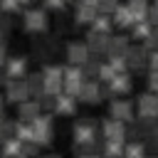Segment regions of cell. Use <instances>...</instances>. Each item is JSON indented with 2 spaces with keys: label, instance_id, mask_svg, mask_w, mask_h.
Listing matches in <instances>:
<instances>
[{
  "label": "cell",
  "instance_id": "obj_1",
  "mask_svg": "<svg viewBox=\"0 0 158 158\" xmlns=\"http://www.w3.org/2000/svg\"><path fill=\"white\" fill-rule=\"evenodd\" d=\"M32 126H35V143L49 146V143H52V118H49L47 114H40V116L32 121Z\"/></svg>",
  "mask_w": 158,
  "mask_h": 158
},
{
  "label": "cell",
  "instance_id": "obj_2",
  "mask_svg": "<svg viewBox=\"0 0 158 158\" xmlns=\"http://www.w3.org/2000/svg\"><path fill=\"white\" fill-rule=\"evenodd\" d=\"M74 141H77L79 148L94 146V141H96V126H94L91 121H79V123L74 126Z\"/></svg>",
  "mask_w": 158,
  "mask_h": 158
},
{
  "label": "cell",
  "instance_id": "obj_3",
  "mask_svg": "<svg viewBox=\"0 0 158 158\" xmlns=\"http://www.w3.org/2000/svg\"><path fill=\"white\" fill-rule=\"evenodd\" d=\"M10 101H15V104H22V101H27V99H32L30 96V86H27V79H12V81H7V94H5Z\"/></svg>",
  "mask_w": 158,
  "mask_h": 158
},
{
  "label": "cell",
  "instance_id": "obj_4",
  "mask_svg": "<svg viewBox=\"0 0 158 158\" xmlns=\"http://www.w3.org/2000/svg\"><path fill=\"white\" fill-rule=\"evenodd\" d=\"M101 133H104V138L106 141H123V133H126V128H123V121H118V118H106L104 123H101Z\"/></svg>",
  "mask_w": 158,
  "mask_h": 158
},
{
  "label": "cell",
  "instance_id": "obj_5",
  "mask_svg": "<svg viewBox=\"0 0 158 158\" xmlns=\"http://www.w3.org/2000/svg\"><path fill=\"white\" fill-rule=\"evenodd\" d=\"M138 114H141L143 118L158 116V94H156V91H153V94H143V96L138 99Z\"/></svg>",
  "mask_w": 158,
  "mask_h": 158
},
{
  "label": "cell",
  "instance_id": "obj_6",
  "mask_svg": "<svg viewBox=\"0 0 158 158\" xmlns=\"http://www.w3.org/2000/svg\"><path fill=\"white\" fill-rule=\"evenodd\" d=\"M89 44H79V42H72L69 44V49H67V59L72 62V64H86L89 62Z\"/></svg>",
  "mask_w": 158,
  "mask_h": 158
},
{
  "label": "cell",
  "instance_id": "obj_7",
  "mask_svg": "<svg viewBox=\"0 0 158 158\" xmlns=\"http://www.w3.org/2000/svg\"><path fill=\"white\" fill-rule=\"evenodd\" d=\"M111 116L126 123V121L133 118V106H131L128 101H123V99H116V101L111 104Z\"/></svg>",
  "mask_w": 158,
  "mask_h": 158
},
{
  "label": "cell",
  "instance_id": "obj_8",
  "mask_svg": "<svg viewBox=\"0 0 158 158\" xmlns=\"http://www.w3.org/2000/svg\"><path fill=\"white\" fill-rule=\"evenodd\" d=\"M44 25H47V15H44L42 10H30V12L25 15V30H30V32L42 30Z\"/></svg>",
  "mask_w": 158,
  "mask_h": 158
},
{
  "label": "cell",
  "instance_id": "obj_9",
  "mask_svg": "<svg viewBox=\"0 0 158 158\" xmlns=\"http://www.w3.org/2000/svg\"><path fill=\"white\" fill-rule=\"evenodd\" d=\"M106 91L114 94V96H116V94L121 96V94L131 91V79H128V74H116V77L109 81V89H106Z\"/></svg>",
  "mask_w": 158,
  "mask_h": 158
},
{
  "label": "cell",
  "instance_id": "obj_10",
  "mask_svg": "<svg viewBox=\"0 0 158 158\" xmlns=\"http://www.w3.org/2000/svg\"><path fill=\"white\" fill-rule=\"evenodd\" d=\"M17 111H20V118L35 121V118L40 116V99H27V101H22V104L17 106Z\"/></svg>",
  "mask_w": 158,
  "mask_h": 158
},
{
  "label": "cell",
  "instance_id": "obj_11",
  "mask_svg": "<svg viewBox=\"0 0 158 158\" xmlns=\"http://www.w3.org/2000/svg\"><path fill=\"white\" fill-rule=\"evenodd\" d=\"M74 109H77V96H72V94H59V96L54 99V111H57V114H74Z\"/></svg>",
  "mask_w": 158,
  "mask_h": 158
},
{
  "label": "cell",
  "instance_id": "obj_12",
  "mask_svg": "<svg viewBox=\"0 0 158 158\" xmlns=\"http://www.w3.org/2000/svg\"><path fill=\"white\" fill-rule=\"evenodd\" d=\"M99 96H101L99 81H84V86H81V94H79V99H81V101H86V104H96V101H99Z\"/></svg>",
  "mask_w": 158,
  "mask_h": 158
},
{
  "label": "cell",
  "instance_id": "obj_13",
  "mask_svg": "<svg viewBox=\"0 0 158 158\" xmlns=\"http://www.w3.org/2000/svg\"><path fill=\"white\" fill-rule=\"evenodd\" d=\"M22 74H25V59L15 57V59L5 62V77H7V81H12V79H20Z\"/></svg>",
  "mask_w": 158,
  "mask_h": 158
},
{
  "label": "cell",
  "instance_id": "obj_14",
  "mask_svg": "<svg viewBox=\"0 0 158 158\" xmlns=\"http://www.w3.org/2000/svg\"><path fill=\"white\" fill-rule=\"evenodd\" d=\"M86 44H89L91 52H109V40H106V35H101V32H96V30L89 35V42H86Z\"/></svg>",
  "mask_w": 158,
  "mask_h": 158
},
{
  "label": "cell",
  "instance_id": "obj_15",
  "mask_svg": "<svg viewBox=\"0 0 158 158\" xmlns=\"http://www.w3.org/2000/svg\"><path fill=\"white\" fill-rule=\"evenodd\" d=\"M91 20H96V10H94V5H79V10H77V22H91Z\"/></svg>",
  "mask_w": 158,
  "mask_h": 158
},
{
  "label": "cell",
  "instance_id": "obj_16",
  "mask_svg": "<svg viewBox=\"0 0 158 158\" xmlns=\"http://www.w3.org/2000/svg\"><path fill=\"white\" fill-rule=\"evenodd\" d=\"M27 86H30V96H37V99H40V94H44V79H42L40 74L30 77V79H27Z\"/></svg>",
  "mask_w": 158,
  "mask_h": 158
},
{
  "label": "cell",
  "instance_id": "obj_17",
  "mask_svg": "<svg viewBox=\"0 0 158 158\" xmlns=\"http://www.w3.org/2000/svg\"><path fill=\"white\" fill-rule=\"evenodd\" d=\"M123 158H146V148H143V143H138V141L128 143L126 151H123Z\"/></svg>",
  "mask_w": 158,
  "mask_h": 158
},
{
  "label": "cell",
  "instance_id": "obj_18",
  "mask_svg": "<svg viewBox=\"0 0 158 158\" xmlns=\"http://www.w3.org/2000/svg\"><path fill=\"white\" fill-rule=\"evenodd\" d=\"M126 57H128V64L131 67H143L146 64V49H128Z\"/></svg>",
  "mask_w": 158,
  "mask_h": 158
},
{
  "label": "cell",
  "instance_id": "obj_19",
  "mask_svg": "<svg viewBox=\"0 0 158 158\" xmlns=\"http://www.w3.org/2000/svg\"><path fill=\"white\" fill-rule=\"evenodd\" d=\"M123 151H126L123 141H106V158H118L123 156Z\"/></svg>",
  "mask_w": 158,
  "mask_h": 158
},
{
  "label": "cell",
  "instance_id": "obj_20",
  "mask_svg": "<svg viewBox=\"0 0 158 158\" xmlns=\"http://www.w3.org/2000/svg\"><path fill=\"white\" fill-rule=\"evenodd\" d=\"M94 30H96V32H101V35H106V32L111 30L109 17H104V15H101V17H96V20H94Z\"/></svg>",
  "mask_w": 158,
  "mask_h": 158
},
{
  "label": "cell",
  "instance_id": "obj_21",
  "mask_svg": "<svg viewBox=\"0 0 158 158\" xmlns=\"http://www.w3.org/2000/svg\"><path fill=\"white\" fill-rule=\"evenodd\" d=\"M96 5H99V10H104V12H106V10H114V7H116V5H114V0H99Z\"/></svg>",
  "mask_w": 158,
  "mask_h": 158
},
{
  "label": "cell",
  "instance_id": "obj_22",
  "mask_svg": "<svg viewBox=\"0 0 158 158\" xmlns=\"http://www.w3.org/2000/svg\"><path fill=\"white\" fill-rule=\"evenodd\" d=\"M17 5H20L17 0H2V7H5V10H15Z\"/></svg>",
  "mask_w": 158,
  "mask_h": 158
},
{
  "label": "cell",
  "instance_id": "obj_23",
  "mask_svg": "<svg viewBox=\"0 0 158 158\" xmlns=\"http://www.w3.org/2000/svg\"><path fill=\"white\" fill-rule=\"evenodd\" d=\"M47 2V7H62L64 5V0H44Z\"/></svg>",
  "mask_w": 158,
  "mask_h": 158
},
{
  "label": "cell",
  "instance_id": "obj_24",
  "mask_svg": "<svg viewBox=\"0 0 158 158\" xmlns=\"http://www.w3.org/2000/svg\"><path fill=\"white\" fill-rule=\"evenodd\" d=\"M151 67H153V72H158V52H153V57H151Z\"/></svg>",
  "mask_w": 158,
  "mask_h": 158
},
{
  "label": "cell",
  "instance_id": "obj_25",
  "mask_svg": "<svg viewBox=\"0 0 158 158\" xmlns=\"http://www.w3.org/2000/svg\"><path fill=\"white\" fill-rule=\"evenodd\" d=\"M5 62H7V59H5V49H2V47H0V67H2V64H5Z\"/></svg>",
  "mask_w": 158,
  "mask_h": 158
},
{
  "label": "cell",
  "instance_id": "obj_26",
  "mask_svg": "<svg viewBox=\"0 0 158 158\" xmlns=\"http://www.w3.org/2000/svg\"><path fill=\"white\" fill-rule=\"evenodd\" d=\"M17 2H30V0H17Z\"/></svg>",
  "mask_w": 158,
  "mask_h": 158
},
{
  "label": "cell",
  "instance_id": "obj_27",
  "mask_svg": "<svg viewBox=\"0 0 158 158\" xmlns=\"http://www.w3.org/2000/svg\"><path fill=\"white\" fill-rule=\"evenodd\" d=\"M44 158H57V156H44Z\"/></svg>",
  "mask_w": 158,
  "mask_h": 158
},
{
  "label": "cell",
  "instance_id": "obj_28",
  "mask_svg": "<svg viewBox=\"0 0 158 158\" xmlns=\"http://www.w3.org/2000/svg\"><path fill=\"white\" fill-rule=\"evenodd\" d=\"M146 158H148V156H146Z\"/></svg>",
  "mask_w": 158,
  "mask_h": 158
}]
</instances>
